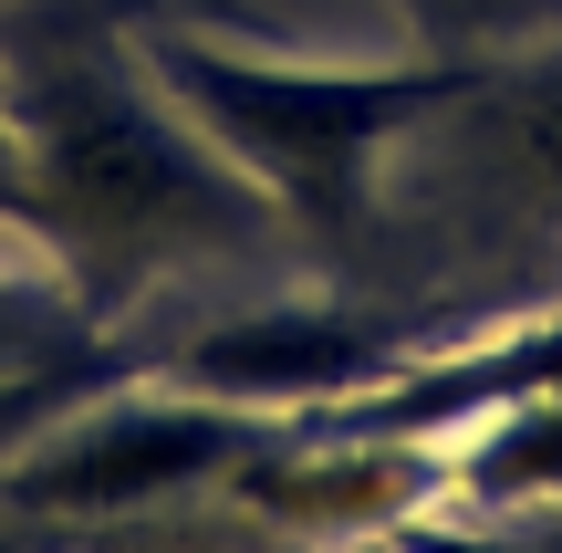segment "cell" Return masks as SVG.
Segmentation results:
<instances>
[{"instance_id": "5b68a950", "label": "cell", "mask_w": 562, "mask_h": 553, "mask_svg": "<svg viewBox=\"0 0 562 553\" xmlns=\"http://www.w3.org/2000/svg\"><path fill=\"white\" fill-rule=\"evenodd\" d=\"M531 397H562V324H531V334H501V345H469L448 366H385L375 387L313 408L334 439H427V429H459V418H490V408H531Z\"/></svg>"}, {"instance_id": "52a82bcc", "label": "cell", "mask_w": 562, "mask_h": 553, "mask_svg": "<svg viewBox=\"0 0 562 553\" xmlns=\"http://www.w3.org/2000/svg\"><path fill=\"white\" fill-rule=\"evenodd\" d=\"M0 241H32L42 251V188H32V157H21V125L0 115Z\"/></svg>"}, {"instance_id": "8992f818", "label": "cell", "mask_w": 562, "mask_h": 553, "mask_svg": "<svg viewBox=\"0 0 562 553\" xmlns=\"http://www.w3.org/2000/svg\"><path fill=\"white\" fill-rule=\"evenodd\" d=\"M104 345V324L83 313V292L63 283L42 251L0 262V376H32V366H63V355Z\"/></svg>"}, {"instance_id": "7a4b0ae2", "label": "cell", "mask_w": 562, "mask_h": 553, "mask_svg": "<svg viewBox=\"0 0 562 553\" xmlns=\"http://www.w3.org/2000/svg\"><path fill=\"white\" fill-rule=\"evenodd\" d=\"M136 53L302 241H355L385 199V146L427 136L480 84V63H302L220 42L199 21H146Z\"/></svg>"}, {"instance_id": "3957f363", "label": "cell", "mask_w": 562, "mask_h": 553, "mask_svg": "<svg viewBox=\"0 0 562 553\" xmlns=\"http://www.w3.org/2000/svg\"><path fill=\"white\" fill-rule=\"evenodd\" d=\"M271 408H240V397H199L178 376L136 387L115 376L104 397H83L63 429H42L32 450L11 460L0 491L21 512H136L157 491H188V480L229 471V460H261Z\"/></svg>"}, {"instance_id": "6da1fadb", "label": "cell", "mask_w": 562, "mask_h": 553, "mask_svg": "<svg viewBox=\"0 0 562 553\" xmlns=\"http://www.w3.org/2000/svg\"><path fill=\"white\" fill-rule=\"evenodd\" d=\"M0 115L21 125L42 188V262L83 292L94 324H115L167 272L250 262L281 241L271 199L178 115L136 32L104 11L32 0L0 21Z\"/></svg>"}, {"instance_id": "ba28073f", "label": "cell", "mask_w": 562, "mask_h": 553, "mask_svg": "<svg viewBox=\"0 0 562 553\" xmlns=\"http://www.w3.org/2000/svg\"><path fill=\"white\" fill-rule=\"evenodd\" d=\"M490 11H562V0H490Z\"/></svg>"}, {"instance_id": "277c9868", "label": "cell", "mask_w": 562, "mask_h": 553, "mask_svg": "<svg viewBox=\"0 0 562 553\" xmlns=\"http://www.w3.org/2000/svg\"><path fill=\"white\" fill-rule=\"evenodd\" d=\"M427 136H438L448 178H469L490 209L562 230V53L552 63H480V84Z\"/></svg>"}]
</instances>
